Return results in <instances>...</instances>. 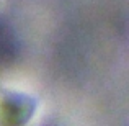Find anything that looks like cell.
I'll return each instance as SVG.
<instances>
[{
  "instance_id": "6da1fadb",
  "label": "cell",
  "mask_w": 129,
  "mask_h": 126,
  "mask_svg": "<svg viewBox=\"0 0 129 126\" xmlns=\"http://www.w3.org/2000/svg\"><path fill=\"white\" fill-rule=\"evenodd\" d=\"M33 103L23 95H12L0 88V126H21L29 120Z\"/></svg>"
}]
</instances>
